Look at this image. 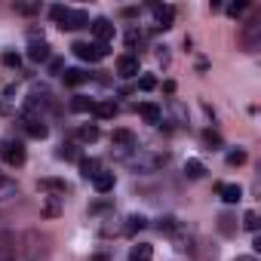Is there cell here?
<instances>
[{"label":"cell","mask_w":261,"mask_h":261,"mask_svg":"<svg viewBox=\"0 0 261 261\" xmlns=\"http://www.w3.org/2000/svg\"><path fill=\"white\" fill-rule=\"evenodd\" d=\"M237 261H258V258H255V255H240Z\"/></svg>","instance_id":"obj_38"},{"label":"cell","mask_w":261,"mask_h":261,"mask_svg":"<svg viewBox=\"0 0 261 261\" xmlns=\"http://www.w3.org/2000/svg\"><path fill=\"white\" fill-rule=\"evenodd\" d=\"M0 261H16V237L0 233Z\"/></svg>","instance_id":"obj_11"},{"label":"cell","mask_w":261,"mask_h":261,"mask_svg":"<svg viewBox=\"0 0 261 261\" xmlns=\"http://www.w3.org/2000/svg\"><path fill=\"white\" fill-rule=\"evenodd\" d=\"M215 191H218V197L224 203H240L243 200V188L240 185H215Z\"/></svg>","instance_id":"obj_12"},{"label":"cell","mask_w":261,"mask_h":261,"mask_svg":"<svg viewBox=\"0 0 261 261\" xmlns=\"http://www.w3.org/2000/svg\"><path fill=\"white\" fill-rule=\"evenodd\" d=\"M218 230H221L224 237H233V233H237V215L221 212V215H218Z\"/></svg>","instance_id":"obj_15"},{"label":"cell","mask_w":261,"mask_h":261,"mask_svg":"<svg viewBox=\"0 0 261 261\" xmlns=\"http://www.w3.org/2000/svg\"><path fill=\"white\" fill-rule=\"evenodd\" d=\"M246 10H249V4H233V7H227V16H230V19H240Z\"/></svg>","instance_id":"obj_34"},{"label":"cell","mask_w":261,"mask_h":261,"mask_svg":"<svg viewBox=\"0 0 261 261\" xmlns=\"http://www.w3.org/2000/svg\"><path fill=\"white\" fill-rule=\"evenodd\" d=\"M258 224H261V218H258V212H246V215H243V227H246V230H252V233H258Z\"/></svg>","instance_id":"obj_29"},{"label":"cell","mask_w":261,"mask_h":261,"mask_svg":"<svg viewBox=\"0 0 261 261\" xmlns=\"http://www.w3.org/2000/svg\"><path fill=\"white\" fill-rule=\"evenodd\" d=\"M139 89L142 92H151V89H157V80L151 74H145V77H139Z\"/></svg>","instance_id":"obj_31"},{"label":"cell","mask_w":261,"mask_h":261,"mask_svg":"<svg viewBox=\"0 0 261 261\" xmlns=\"http://www.w3.org/2000/svg\"><path fill=\"white\" fill-rule=\"evenodd\" d=\"M136 43H142V34H139V31L133 28V31H129V34H126V46H129V49H133Z\"/></svg>","instance_id":"obj_35"},{"label":"cell","mask_w":261,"mask_h":261,"mask_svg":"<svg viewBox=\"0 0 261 261\" xmlns=\"http://www.w3.org/2000/svg\"><path fill=\"white\" fill-rule=\"evenodd\" d=\"M203 142H206V148H209V151H218V148L224 145V139L215 133V129H206V133H203Z\"/></svg>","instance_id":"obj_24"},{"label":"cell","mask_w":261,"mask_h":261,"mask_svg":"<svg viewBox=\"0 0 261 261\" xmlns=\"http://www.w3.org/2000/svg\"><path fill=\"white\" fill-rule=\"evenodd\" d=\"M62 77H65V86H80V83H86V80H89V74H83L80 68H68Z\"/></svg>","instance_id":"obj_19"},{"label":"cell","mask_w":261,"mask_h":261,"mask_svg":"<svg viewBox=\"0 0 261 261\" xmlns=\"http://www.w3.org/2000/svg\"><path fill=\"white\" fill-rule=\"evenodd\" d=\"M40 7L37 4H16V13H22V16H34Z\"/></svg>","instance_id":"obj_33"},{"label":"cell","mask_w":261,"mask_h":261,"mask_svg":"<svg viewBox=\"0 0 261 261\" xmlns=\"http://www.w3.org/2000/svg\"><path fill=\"white\" fill-rule=\"evenodd\" d=\"M28 59H31V62H49V43H46L43 37H40V40H31Z\"/></svg>","instance_id":"obj_10"},{"label":"cell","mask_w":261,"mask_h":261,"mask_svg":"<svg viewBox=\"0 0 261 261\" xmlns=\"http://www.w3.org/2000/svg\"><path fill=\"white\" fill-rule=\"evenodd\" d=\"M16 181H10V178H0V200H7V197H16Z\"/></svg>","instance_id":"obj_28"},{"label":"cell","mask_w":261,"mask_h":261,"mask_svg":"<svg viewBox=\"0 0 261 261\" xmlns=\"http://www.w3.org/2000/svg\"><path fill=\"white\" fill-rule=\"evenodd\" d=\"M151 246L148 243H139V246H133V249H129V261H151Z\"/></svg>","instance_id":"obj_20"},{"label":"cell","mask_w":261,"mask_h":261,"mask_svg":"<svg viewBox=\"0 0 261 261\" xmlns=\"http://www.w3.org/2000/svg\"><path fill=\"white\" fill-rule=\"evenodd\" d=\"M139 114H142L148 123H160V117H163L160 105H154V101H142V105H139Z\"/></svg>","instance_id":"obj_13"},{"label":"cell","mask_w":261,"mask_h":261,"mask_svg":"<svg viewBox=\"0 0 261 261\" xmlns=\"http://www.w3.org/2000/svg\"><path fill=\"white\" fill-rule=\"evenodd\" d=\"M37 188H40L43 194H53V197H59V200L68 194V185H65L62 178H40V181H37Z\"/></svg>","instance_id":"obj_9"},{"label":"cell","mask_w":261,"mask_h":261,"mask_svg":"<svg viewBox=\"0 0 261 261\" xmlns=\"http://www.w3.org/2000/svg\"><path fill=\"white\" fill-rule=\"evenodd\" d=\"M246 163V151H230L227 154V166H243Z\"/></svg>","instance_id":"obj_32"},{"label":"cell","mask_w":261,"mask_h":261,"mask_svg":"<svg viewBox=\"0 0 261 261\" xmlns=\"http://www.w3.org/2000/svg\"><path fill=\"white\" fill-rule=\"evenodd\" d=\"M145 224H148V218H145V215H129V218H126V227H123V233H129V237H133V233H139Z\"/></svg>","instance_id":"obj_21"},{"label":"cell","mask_w":261,"mask_h":261,"mask_svg":"<svg viewBox=\"0 0 261 261\" xmlns=\"http://www.w3.org/2000/svg\"><path fill=\"white\" fill-rule=\"evenodd\" d=\"M43 215H46V218H56V215H62V203H59V197H49V200L43 203Z\"/></svg>","instance_id":"obj_27"},{"label":"cell","mask_w":261,"mask_h":261,"mask_svg":"<svg viewBox=\"0 0 261 261\" xmlns=\"http://www.w3.org/2000/svg\"><path fill=\"white\" fill-rule=\"evenodd\" d=\"M92 98H86V95H74L71 98V111H77V114H86V111H92Z\"/></svg>","instance_id":"obj_23"},{"label":"cell","mask_w":261,"mask_h":261,"mask_svg":"<svg viewBox=\"0 0 261 261\" xmlns=\"http://www.w3.org/2000/svg\"><path fill=\"white\" fill-rule=\"evenodd\" d=\"M151 13H154V19H157V28H172V22H175V10L169 7V4H151Z\"/></svg>","instance_id":"obj_6"},{"label":"cell","mask_w":261,"mask_h":261,"mask_svg":"<svg viewBox=\"0 0 261 261\" xmlns=\"http://www.w3.org/2000/svg\"><path fill=\"white\" fill-rule=\"evenodd\" d=\"M89 261H111V258H108V255H92Z\"/></svg>","instance_id":"obj_37"},{"label":"cell","mask_w":261,"mask_h":261,"mask_svg":"<svg viewBox=\"0 0 261 261\" xmlns=\"http://www.w3.org/2000/svg\"><path fill=\"white\" fill-rule=\"evenodd\" d=\"M59 157H62V160H80V148L71 145V142H65V145L59 148Z\"/></svg>","instance_id":"obj_26"},{"label":"cell","mask_w":261,"mask_h":261,"mask_svg":"<svg viewBox=\"0 0 261 261\" xmlns=\"http://www.w3.org/2000/svg\"><path fill=\"white\" fill-rule=\"evenodd\" d=\"M19 120H22L25 133H28L31 139H46V136H49V126L43 123V117H25V114H22Z\"/></svg>","instance_id":"obj_5"},{"label":"cell","mask_w":261,"mask_h":261,"mask_svg":"<svg viewBox=\"0 0 261 261\" xmlns=\"http://www.w3.org/2000/svg\"><path fill=\"white\" fill-rule=\"evenodd\" d=\"M71 49H74V56L83 59V62H98V59H105V56L111 53V46H105V43H74Z\"/></svg>","instance_id":"obj_2"},{"label":"cell","mask_w":261,"mask_h":261,"mask_svg":"<svg viewBox=\"0 0 261 261\" xmlns=\"http://www.w3.org/2000/svg\"><path fill=\"white\" fill-rule=\"evenodd\" d=\"M77 163H80V175L83 178H95L98 175V160L95 157H80Z\"/></svg>","instance_id":"obj_16"},{"label":"cell","mask_w":261,"mask_h":261,"mask_svg":"<svg viewBox=\"0 0 261 261\" xmlns=\"http://www.w3.org/2000/svg\"><path fill=\"white\" fill-rule=\"evenodd\" d=\"M0 157H4L10 166H22L25 163V145L22 142H4L0 145Z\"/></svg>","instance_id":"obj_4"},{"label":"cell","mask_w":261,"mask_h":261,"mask_svg":"<svg viewBox=\"0 0 261 261\" xmlns=\"http://www.w3.org/2000/svg\"><path fill=\"white\" fill-rule=\"evenodd\" d=\"M178 227H181V224H178L175 215H163V218L157 221V230H160V233H175Z\"/></svg>","instance_id":"obj_22"},{"label":"cell","mask_w":261,"mask_h":261,"mask_svg":"<svg viewBox=\"0 0 261 261\" xmlns=\"http://www.w3.org/2000/svg\"><path fill=\"white\" fill-rule=\"evenodd\" d=\"M65 71V62L62 59H49V74H62Z\"/></svg>","instance_id":"obj_36"},{"label":"cell","mask_w":261,"mask_h":261,"mask_svg":"<svg viewBox=\"0 0 261 261\" xmlns=\"http://www.w3.org/2000/svg\"><path fill=\"white\" fill-rule=\"evenodd\" d=\"M185 172H188V178H203L206 175V166L200 160H188L185 163Z\"/></svg>","instance_id":"obj_25"},{"label":"cell","mask_w":261,"mask_h":261,"mask_svg":"<svg viewBox=\"0 0 261 261\" xmlns=\"http://www.w3.org/2000/svg\"><path fill=\"white\" fill-rule=\"evenodd\" d=\"M92 114H95L98 120H111V117H117V105H114V101H95V105H92Z\"/></svg>","instance_id":"obj_14"},{"label":"cell","mask_w":261,"mask_h":261,"mask_svg":"<svg viewBox=\"0 0 261 261\" xmlns=\"http://www.w3.org/2000/svg\"><path fill=\"white\" fill-rule=\"evenodd\" d=\"M240 43H243V49H246V53H255V49L261 46V22H258V19H255V22H249V25H243Z\"/></svg>","instance_id":"obj_3"},{"label":"cell","mask_w":261,"mask_h":261,"mask_svg":"<svg viewBox=\"0 0 261 261\" xmlns=\"http://www.w3.org/2000/svg\"><path fill=\"white\" fill-rule=\"evenodd\" d=\"M117 74L126 77V80H129V77H139V59H136V56H129V53L120 56V59H117Z\"/></svg>","instance_id":"obj_7"},{"label":"cell","mask_w":261,"mask_h":261,"mask_svg":"<svg viewBox=\"0 0 261 261\" xmlns=\"http://www.w3.org/2000/svg\"><path fill=\"white\" fill-rule=\"evenodd\" d=\"M92 185H95V191H98V194L114 191V172H98V175L92 178Z\"/></svg>","instance_id":"obj_17"},{"label":"cell","mask_w":261,"mask_h":261,"mask_svg":"<svg viewBox=\"0 0 261 261\" xmlns=\"http://www.w3.org/2000/svg\"><path fill=\"white\" fill-rule=\"evenodd\" d=\"M53 22H59L62 31H77V28H86L89 25V13L86 10H68V7H53L49 10Z\"/></svg>","instance_id":"obj_1"},{"label":"cell","mask_w":261,"mask_h":261,"mask_svg":"<svg viewBox=\"0 0 261 261\" xmlns=\"http://www.w3.org/2000/svg\"><path fill=\"white\" fill-rule=\"evenodd\" d=\"M98 136H101V133H98V126H95V123H89V126H80V129H77V139H80V142H86V145L98 142Z\"/></svg>","instance_id":"obj_18"},{"label":"cell","mask_w":261,"mask_h":261,"mask_svg":"<svg viewBox=\"0 0 261 261\" xmlns=\"http://www.w3.org/2000/svg\"><path fill=\"white\" fill-rule=\"evenodd\" d=\"M0 62H4L7 68H19V65H22L19 53H13V49H10V53H4V56H0Z\"/></svg>","instance_id":"obj_30"},{"label":"cell","mask_w":261,"mask_h":261,"mask_svg":"<svg viewBox=\"0 0 261 261\" xmlns=\"http://www.w3.org/2000/svg\"><path fill=\"white\" fill-rule=\"evenodd\" d=\"M92 34H95V43H111L114 40V25L108 22V19H95L92 22Z\"/></svg>","instance_id":"obj_8"}]
</instances>
